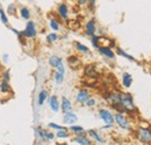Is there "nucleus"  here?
<instances>
[{
  "label": "nucleus",
  "instance_id": "bb28decb",
  "mask_svg": "<svg viewBox=\"0 0 151 145\" xmlns=\"http://www.w3.org/2000/svg\"><path fill=\"white\" fill-rule=\"evenodd\" d=\"M50 26H51V28H52L54 30H58V28H59L55 20H51V21H50Z\"/></svg>",
  "mask_w": 151,
  "mask_h": 145
},
{
  "label": "nucleus",
  "instance_id": "aec40b11",
  "mask_svg": "<svg viewBox=\"0 0 151 145\" xmlns=\"http://www.w3.org/2000/svg\"><path fill=\"white\" fill-rule=\"evenodd\" d=\"M21 17L23 19H29V17H30L29 9L28 8H21Z\"/></svg>",
  "mask_w": 151,
  "mask_h": 145
},
{
  "label": "nucleus",
  "instance_id": "2f4dec72",
  "mask_svg": "<svg viewBox=\"0 0 151 145\" xmlns=\"http://www.w3.org/2000/svg\"><path fill=\"white\" fill-rule=\"evenodd\" d=\"M71 130H72V131H76V132H78V131H79V132H83V131H84V129L81 127H71Z\"/></svg>",
  "mask_w": 151,
  "mask_h": 145
},
{
  "label": "nucleus",
  "instance_id": "20e7f679",
  "mask_svg": "<svg viewBox=\"0 0 151 145\" xmlns=\"http://www.w3.org/2000/svg\"><path fill=\"white\" fill-rule=\"evenodd\" d=\"M24 36L28 37H34L36 35V29H35V24L34 22H28L27 27H26V30L22 33Z\"/></svg>",
  "mask_w": 151,
  "mask_h": 145
},
{
  "label": "nucleus",
  "instance_id": "b1692460",
  "mask_svg": "<svg viewBox=\"0 0 151 145\" xmlns=\"http://www.w3.org/2000/svg\"><path fill=\"white\" fill-rule=\"evenodd\" d=\"M63 77H64V74H62V73L57 72L56 74H55V80H56L57 84H59V83L63 81Z\"/></svg>",
  "mask_w": 151,
  "mask_h": 145
},
{
  "label": "nucleus",
  "instance_id": "1a4fd4ad",
  "mask_svg": "<svg viewBox=\"0 0 151 145\" xmlns=\"http://www.w3.org/2000/svg\"><path fill=\"white\" fill-rule=\"evenodd\" d=\"M122 83H123V85H124V87H130V85H132V75L129 74V73H124L123 74V78H122Z\"/></svg>",
  "mask_w": 151,
  "mask_h": 145
},
{
  "label": "nucleus",
  "instance_id": "6ab92c4d",
  "mask_svg": "<svg viewBox=\"0 0 151 145\" xmlns=\"http://www.w3.org/2000/svg\"><path fill=\"white\" fill-rule=\"evenodd\" d=\"M0 90H1V92H4V93H6V92H9V86H8L7 81H5V80H4V81L1 83Z\"/></svg>",
  "mask_w": 151,
  "mask_h": 145
},
{
  "label": "nucleus",
  "instance_id": "393cba45",
  "mask_svg": "<svg viewBox=\"0 0 151 145\" xmlns=\"http://www.w3.org/2000/svg\"><path fill=\"white\" fill-rule=\"evenodd\" d=\"M57 137H63V138H66V137H69V134H68L65 130H60V131H58V132H57Z\"/></svg>",
  "mask_w": 151,
  "mask_h": 145
},
{
  "label": "nucleus",
  "instance_id": "7ed1b4c3",
  "mask_svg": "<svg viewBox=\"0 0 151 145\" xmlns=\"http://www.w3.org/2000/svg\"><path fill=\"white\" fill-rule=\"evenodd\" d=\"M99 114H100V117H101V118H102L109 127L113 124L114 117H113V115L111 114L109 110H107V109H101V110L99 111Z\"/></svg>",
  "mask_w": 151,
  "mask_h": 145
},
{
  "label": "nucleus",
  "instance_id": "7c9ffc66",
  "mask_svg": "<svg viewBox=\"0 0 151 145\" xmlns=\"http://www.w3.org/2000/svg\"><path fill=\"white\" fill-rule=\"evenodd\" d=\"M49 127L50 128H55V129H58V130H64V128L60 127V126H57L55 123H49Z\"/></svg>",
  "mask_w": 151,
  "mask_h": 145
},
{
  "label": "nucleus",
  "instance_id": "72a5a7b5",
  "mask_svg": "<svg viewBox=\"0 0 151 145\" xmlns=\"http://www.w3.org/2000/svg\"><path fill=\"white\" fill-rule=\"evenodd\" d=\"M8 11H9V12H14V6H13V5H9Z\"/></svg>",
  "mask_w": 151,
  "mask_h": 145
},
{
  "label": "nucleus",
  "instance_id": "2eb2a0df",
  "mask_svg": "<svg viewBox=\"0 0 151 145\" xmlns=\"http://www.w3.org/2000/svg\"><path fill=\"white\" fill-rule=\"evenodd\" d=\"M49 63H50V65H51V66H55V67H58L60 64H63V63H62V59H60V58H58V57H56V56L50 57Z\"/></svg>",
  "mask_w": 151,
  "mask_h": 145
},
{
  "label": "nucleus",
  "instance_id": "6e6552de",
  "mask_svg": "<svg viewBox=\"0 0 151 145\" xmlns=\"http://www.w3.org/2000/svg\"><path fill=\"white\" fill-rule=\"evenodd\" d=\"M62 109H63L65 113H71V110H72V106H71L70 101H69L66 98H63V99H62Z\"/></svg>",
  "mask_w": 151,
  "mask_h": 145
},
{
  "label": "nucleus",
  "instance_id": "c756f323",
  "mask_svg": "<svg viewBox=\"0 0 151 145\" xmlns=\"http://www.w3.org/2000/svg\"><path fill=\"white\" fill-rule=\"evenodd\" d=\"M2 77H4V79H5V81H8L9 80V70H6L4 74H2Z\"/></svg>",
  "mask_w": 151,
  "mask_h": 145
},
{
  "label": "nucleus",
  "instance_id": "c9c22d12",
  "mask_svg": "<svg viewBox=\"0 0 151 145\" xmlns=\"http://www.w3.org/2000/svg\"><path fill=\"white\" fill-rule=\"evenodd\" d=\"M0 71H1V66H0Z\"/></svg>",
  "mask_w": 151,
  "mask_h": 145
},
{
  "label": "nucleus",
  "instance_id": "9b49d317",
  "mask_svg": "<svg viewBox=\"0 0 151 145\" xmlns=\"http://www.w3.org/2000/svg\"><path fill=\"white\" fill-rule=\"evenodd\" d=\"M95 32V24L94 21H88L86 24V34L87 35H93Z\"/></svg>",
  "mask_w": 151,
  "mask_h": 145
},
{
  "label": "nucleus",
  "instance_id": "f257e3e1",
  "mask_svg": "<svg viewBox=\"0 0 151 145\" xmlns=\"http://www.w3.org/2000/svg\"><path fill=\"white\" fill-rule=\"evenodd\" d=\"M120 105L126 110H134L135 109L130 94H120Z\"/></svg>",
  "mask_w": 151,
  "mask_h": 145
},
{
  "label": "nucleus",
  "instance_id": "ddd939ff",
  "mask_svg": "<svg viewBox=\"0 0 151 145\" xmlns=\"http://www.w3.org/2000/svg\"><path fill=\"white\" fill-rule=\"evenodd\" d=\"M49 102H50V107H51V109H52L55 113H57L58 109H59V105H58V101H57L56 96H51L50 100H49Z\"/></svg>",
  "mask_w": 151,
  "mask_h": 145
},
{
  "label": "nucleus",
  "instance_id": "a211bd4d",
  "mask_svg": "<svg viewBox=\"0 0 151 145\" xmlns=\"http://www.w3.org/2000/svg\"><path fill=\"white\" fill-rule=\"evenodd\" d=\"M47 92L45 91H42L40 93V95H38V105L40 106H42L43 103H44V101H45V99H47Z\"/></svg>",
  "mask_w": 151,
  "mask_h": 145
},
{
  "label": "nucleus",
  "instance_id": "4468645a",
  "mask_svg": "<svg viewBox=\"0 0 151 145\" xmlns=\"http://www.w3.org/2000/svg\"><path fill=\"white\" fill-rule=\"evenodd\" d=\"M85 74L88 77V78H94L96 77V71H95V69L93 66H86V69H85Z\"/></svg>",
  "mask_w": 151,
  "mask_h": 145
},
{
  "label": "nucleus",
  "instance_id": "c85d7f7f",
  "mask_svg": "<svg viewBox=\"0 0 151 145\" xmlns=\"http://www.w3.org/2000/svg\"><path fill=\"white\" fill-rule=\"evenodd\" d=\"M92 43H93V45H94L95 48H99V37L96 36H93V38H92Z\"/></svg>",
  "mask_w": 151,
  "mask_h": 145
},
{
  "label": "nucleus",
  "instance_id": "473e14b6",
  "mask_svg": "<svg viewBox=\"0 0 151 145\" xmlns=\"http://www.w3.org/2000/svg\"><path fill=\"white\" fill-rule=\"evenodd\" d=\"M94 103H95V101L93 100V99H91V100H88V101H87V106H88V107L94 106Z\"/></svg>",
  "mask_w": 151,
  "mask_h": 145
},
{
  "label": "nucleus",
  "instance_id": "f03ea898",
  "mask_svg": "<svg viewBox=\"0 0 151 145\" xmlns=\"http://www.w3.org/2000/svg\"><path fill=\"white\" fill-rule=\"evenodd\" d=\"M138 138L143 143H149L151 141V131L147 128H139L138 129Z\"/></svg>",
  "mask_w": 151,
  "mask_h": 145
},
{
  "label": "nucleus",
  "instance_id": "e433bc0d",
  "mask_svg": "<svg viewBox=\"0 0 151 145\" xmlns=\"http://www.w3.org/2000/svg\"><path fill=\"white\" fill-rule=\"evenodd\" d=\"M62 145H66V144H62Z\"/></svg>",
  "mask_w": 151,
  "mask_h": 145
},
{
  "label": "nucleus",
  "instance_id": "0eeeda50",
  "mask_svg": "<svg viewBox=\"0 0 151 145\" xmlns=\"http://www.w3.org/2000/svg\"><path fill=\"white\" fill-rule=\"evenodd\" d=\"M64 122L65 123H69V124H71V123H75L77 122V120H78V117L76 116L75 114H72V113H66L65 115H64Z\"/></svg>",
  "mask_w": 151,
  "mask_h": 145
},
{
  "label": "nucleus",
  "instance_id": "423d86ee",
  "mask_svg": "<svg viewBox=\"0 0 151 145\" xmlns=\"http://www.w3.org/2000/svg\"><path fill=\"white\" fill-rule=\"evenodd\" d=\"M115 121L117 122V124H119L120 127L124 128V129H128V128H129V124H128L126 117H124L121 113H117V114L115 115Z\"/></svg>",
  "mask_w": 151,
  "mask_h": 145
},
{
  "label": "nucleus",
  "instance_id": "9d476101",
  "mask_svg": "<svg viewBox=\"0 0 151 145\" xmlns=\"http://www.w3.org/2000/svg\"><path fill=\"white\" fill-rule=\"evenodd\" d=\"M99 50H100L101 54L107 56L108 58H114V54L113 51L111 50V48H108V47H99Z\"/></svg>",
  "mask_w": 151,
  "mask_h": 145
},
{
  "label": "nucleus",
  "instance_id": "a878e982",
  "mask_svg": "<svg viewBox=\"0 0 151 145\" xmlns=\"http://www.w3.org/2000/svg\"><path fill=\"white\" fill-rule=\"evenodd\" d=\"M88 134H90L91 136H93V137H94V138L96 139V141H98V142H100V143L102 142V139H101V138L98 136V134H96L95 131H93V130H90V131H88Z\"/></svg>",
  "mask_w": 151,
  "mask_h": 145
},
{
  "label": "nucleus",
  "instance_id": "dca6fc26",
  "mask_svg": "<svg viewBox=\"0 0 151 145\" xmlns=\"http://www.w3.org/2000/svg\"><path fill=\"white\" fill-rule=\"evenodd\" d=\"M68 60H69V64H70V66H71V67H73V69H75V67H77V66L80 64V63H79V60L77 59V57H75V56H71V57H69V59H68Z\"/></svg>",
  "mask_w": 151,
  "mask_h": 145
},
{
  "label": "nucleus",
  "instance_id": "f3484780",
  "mask_svg": "<svg viewBox=\"0 0 151 145\" xmlns=\"http://www.w3.org/2000/svg\"><path fill=\"white\" fill-rule=\"evenodd\" d=\"M75 141L77 142V143H79V144H81V145H91V142H90L87 138L83 137V136H79V137H77Z\"/></svg>",
  "mask_w": 151,
  "mask_h": 145
},
{
  "label": "nucleus",
  "instance_id": "cd10ccee",
  "mask_svg": "<svg viewBox=\"0 0 151 145\" xmlns=\"http://www.w3.org/2000/svg\"><path fill=\"white\" fill-rule=\"evenodd\" d=\"M57 38H58V37H57L56 34H50V35H48V41H49V42H54V41H56Z\"/></svg>",
  "mask_w": 151,
  "mask_h": 145
},
{
  "label": "nucleus",
  "instance_id": "f704fd0d",
  "mask_svg": "<svg viewBox=\"0 0 151 145\" xmlns=\"http://www.w3.org/2000/svg\"><path fill=\"white\" fill-rule=\"evenodd\" d=\"M86 2H87V1H85V0H83V1H79V4H80V5H83V4H86Z\"/></svg>",
  "mask_w": 151,
  "mask_h": 145
},
{
  "label": "nucleus",
  "instance_id": "4be33fe9",
  "mask_svg": "<svg viewBox=\"0 0 151 145\" xmlns=\"http://www.w3.org/2000/svg\"><path fill=\"white\" fill-rule=\"evenodd\" d=\"M117 54L121 55V56H123V57H126V58H128L129 60H135L134 59V57H132V56H129L128 54H126L123 50H121V49H117Z\"/></svg>",
  "mask_w": 151,
  "mask_h": 145
},
{
  "label": "nucleus",
  "instance_id": "39448f33",
  "mask_svg": "<svg viewBox=\"0 0 151 145\" xmlns=\"http://www.w3.org/2000/svg\"><path fill=\"white\" fill-rule=\"evenodd\" d=\"M90 100V93L85 90H80L78 92V95H77V101L79 103H85Z\"/></svg>",
  "mask_w": 151,
  "mask_h": 145
},
{
  "label": "nucleus",
  "instance_id": "412c9836",
  "mask_svg": "<svg viewBox=\"0 0 151 145\" xmlns=\"http://www.w3.org/2000/svg\"><path fill=\"white\" fill-rule=\"evenodd\" d=\"M0 17H1V21H2V23H4V24H7V23H8L7 17H6V14H5V12H4V9H1V8H0Z\"/></svg>",
  "mask_w": 151,
  "mask_h": 145
},
{
  "label": "nucleus",
  "instance_id": "5701e85b",
  "mask_svg": "<svg viewBox=\"0 0 151 145\" xmlns=\"http://www.w3.org/2000/svg\"><path fill=\"white\" fill-rule=\"evenodd\" d=\"M76 45H77V48H78L79 51H81V52H88V48L87 47H85V45H83L80 43H77Z\"/></svg>",
  "mask_w": 151,
  "mask_h": 145
},
{
  "label": "nucleus",
  "instance_id": "f8f14e48",
  "mask_svg": "<svg viewBox=\"0 0 151 145\" xmlns=\"http://www.w3.org/2000/svg\"><path fill=\"white\" fill-rule=\"evenodd\" d=\"M58 13H59V15L63 19L68 18V7H66L65 4L59 5V7H58Z\"/></svg>",
  "mask_w": 151,
  "mask_h": 145
}]
</instances>
